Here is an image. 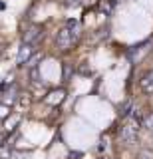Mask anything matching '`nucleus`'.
Instances as JSON below:
<instances>
[{
	"mask_svg": "<svg viewBox=\"0 0 153 159\" xmlns=\"http://www.w3.org/2000/svg\"><path fill=\"white\" fill-rule=\"evenodd\" d=\"M78 40V36L72 32V30H68L66 26H64L60 32H58V36H56V44H58V48H62V50H66V48H70L74 42Z\"/></svg>",
	"mask_w": 153,
	"mask_h": 159,
	"instance_id": "nucleus-1",
	"label": "nucleus"
},
{
	"mask_svg": "<svg viewBox=\"0 0 153 159\" xmlns=\"http://www.w3.org/2000/svg\"><path fill=\"white\" fill-rule=\"evenodd\" d=\"M137 131H139V123H135V121L125 123V125L121 127V133H119L121 141L123 143H133L137 139Z\"/></svg>",
	"mask_w": 153,
	"mask_h": 159,
	"instance_id": "nucleus-2",
	"label": "nucleus"
},
{
	"mask_svg": "<svg viewBox=\"0 0 153 159\" xmlns=\"http://www.w3.org/2000/svg\"><path fill=\"white\" fill-rule=\"evenodd\" d=\"M44 38V30L40 26H34L30 28L26 34H24V44H30V46H36L38 42Z\"/></svg>",
	"mask_w": 153,
	"mask_h": 159,
	"instance_id": "nucleus-3",
	"label": "nucleus"
},
{
	"mask_svg": "<svg viewBox=\"0 0 153 159\" xmlns=\"http://www.w3.org/2000/svg\"><path fill=\"white\" fill-rule=\"evenodd\" d=\"M32 56H34V46H30V44H22L20 50H18V58H16L18 66H24V64H28Z\"/></svg>",
	"mask_w": 153,
	"mask_h": 159,
	"instance_id": "nucleus-4",
	"label": "nucleus"
},
{
	"mask_svg": "<svg viewBox=\"0 0 153 159\" xmlns=\"http://www.w3.org/2000/svg\"><path fill=\"white\" fill-rule=\"evenodd\" d=\"M139 86H141V92L143 93H147V96H151V93H153V70H149V72L143 74Z\"/></svg>",
	"mask_w": 153,
	"mask_h": 159,
	"instance_id": "nucleus-5",
	"label": "nucleus"
},
{
	"mask_svg": "<svg viewBox=\"0 0 153 159\" xmlns=\"http://www.w3.org/2000/svg\"><path fill=\"white\" fill-rule=\"evenodd\" d=\"M66 28L68 30H72L74 34H80V22H78V20H74V18H70V20H66Z\"/></svg>",
	"mask_w": 153,
	"mask_h": 159,
	"instance_id": "nucleus-6",
	"label": "nucleus"
},
{
	"mask_svg": "<svg viewBox=\"0 0 153 159\" xmlns=\"http://www.w3.org/2000/svg\"><path fill=\"white\" fill-rule=\"evenodd\" d=\"M10 117V106H6V103H0V121H4V119Z\"/></svg>",
	"mask_w": 153,
	"mask_h": 159,
	"instance_id": "nucleus-7",
	"label": "nucleus"
},
{
	"mask_svg": "<svg viewBox=\"0 0 153 159\" xmlns=\"http://www.w3.org/2000/svg\"><path fill=\"white\" fill-rule=\"evenodd\" d=\"M137 159H153V151L151 149H143V151H139Z\"/></svg>",
	"mask_w": 153,
	"mask_h": 159,
	"instance_id": "nucleus-8",
	"label": "nucleus"
},
{
	"mask_svg": "<svg viewBox=\"0 0 153 159\" xmlns=\"http://www.w3.org/2000/svg\"><path fill=\"white\" fill-rule=\"evenodd\" d=\"M143 125H145L147 129H153V111L149 113V116L143 117Z\"/></svg>",
	"mask_w": 153,
	"mask_h": 159,
	"instance_id": "nucleus-9",
	"label": "nucleus"
},
{
	"mask_svg": "<svg viewBox=\"0 0 153 159\" xmlns=\"http://www.w3.org/2000/svg\"><path fill=\"white\" fill-rule=\"evenodd\" d=\"M121 113H123V116H129V113H131V102H127L125 106H123V111Z\"/></svg>",
	"mask_w": 153,
	"mask_h": 159,
	"instance_id": "nucleus-10",
	"label": "nucleus"
},
{
	"mask_svg": "<svg viewBox=\"0 0 153 159\" xmlns=\"http://www.w3.org/2000/svg\"><path fill=\"white\" fill-rule=\"evenodd\" d=\"M78 4H80L78 0H68V2H66V6H68V8H74V6H78Z\"/></svg>",
	"mask_w": 153,
	"mask_h": 159,
	"instance_id": "nucleus-11",
	"label": "nucleus"
},
{
	"mask_svg": "<svg viewBox=\"0 0 153 159\" xmlns=\"http://www.w3.org/2000/svg\"><path fill=\"white\" fill-rule=\"evenodd\" d=\"M32 80H36V82H40V74H38V70H34V72H32Z\"/></svg>",
	"mask_w": 153,
	"mask_h": 159,
	"instance_id": "nucleus-12",
	"label": "nucleus"
},
{
	"mask_svg": "<svg viewBox=\"0 0 153 159\" xmlns=\"http://www.w3.org/2000/svg\"><path fill=\"white\" fill-rule=\"evenodd\" d=\"M4 8H6V4H4V2H0V10H4Z\"/></svg>",
	"mask_w": 153,
	"mask_h": 159,
	"instance_id": "nucleus-13",
	"label": "nucleus"
},
{
	"mask_svg": "<svg viewBox=\"0 0 153 159\" xmlns=\"http://www.w3.org/2000/svg\"><path fill=\"white\" fill-rule=\"evenodd\" d=\"M2 139H4V137H2V133H0V143H2Z\"/></svg>",
	"mask_w": 153,
	"mask_h": 159,
	"instance_id": "nucleus-14",
	"label": "nucleus"
},
{
	"mask_svg": "<svg viewBox=\"0 0 153 159\" xmlns=\"http://www.w3.org/2000/svg\"><path fill=\"white\" fill-rule=\"evenodd\" d=\"M97 159H106V157H97Z\"/></svg>",
	"mask_w": 153,
	"mask_h": 159,
	"instance_id": "nucleus-15",
	"label": "nucleus"
}]
</instances>
